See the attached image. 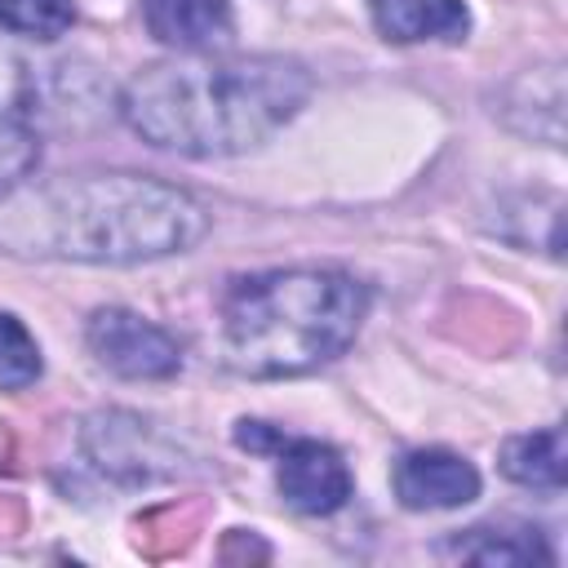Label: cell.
Returning a JSON list of instances; mask_svg holds the SVG:
<instances>
[{
    "mask_svg": "<svg viewBox=\"0 0 568 568\" xmlns=\"http://www.w3.org/2000/svg\"><path fill=\"white\" fill-rule=\"evenodd\" d=\"M204 231L195 195L142 173H62L0 195V248L22 257L129 266L186 253Z\"/></svg>",
    "mask_w": 568,
    "mask_h": 568,
    "instance_id": "6da1fadb",
    "label": "cell"
},
{
    "mask_svg": "<svg viewBox=\"0 0 568 568\" xmlns=\"http://www.w3.org/2000/svg\"><path fill=\"white\" fill-rule=\"evenodd\" d=\"M311 98V71L297 58L186 53L138 71L120 89L124 124L178 155H240L280 133Z\"/></svg>",
    "mask_w": 568,
    "mask_h": 568,
    "instance_id": "7a4b0ae2",
    "label": "cell"
},
{
    "mask_svg": "<svg viewBox=\"0 0 568 568\" xmlns=\"http://www.w3.org/2000/svg\"><path fill=\"white\" fill-rule=\"evenodd\" d=\"M364 315L368 288L346 271H257L222 293V359L240 377H302L337 359Z\"/></svg>",
    "mask_w": 568,
    "mask_h": 568,
    "instance_id": "3957f363",
    "label": "cell"
},
{
    "mask_svg": "<svg viewBox=\"0 0 568 568\" xmlns=\"http://www.w3.org/2000/svg\"><path fill=\"white\" fill-rule=\"evenodd\" d=\"M93 359L124 382H160L182 368V346L151 320L129 306H102L84 324Z\"/></svg>",
    "mask_w": 568,
    "mask_h": 568,
    "instance_id": "277c9868",
    "label": "cell"
},
{
    "mask_svg": "<svg viewBox=\"0 0 568 568\" xmlns=\"http://www.w3.org/2000/svg\"><path fill=\"white\" fill-rule=\"evenodd\" d=\"M84 453L102 475H115L124 484H146L160 475H173V448L164 435L133 417V413H98L84 422Z\"/></svg>",
    "mask_w": 568,
    "mask_h": 568,
    "instance_id": "5b68a950",
    "label": "cell"
},
{
    "mask_svg": "<svg viewBox=\"0 0 568 568\" xmlns=\"http://www.w3.org/2000/svg\"><path fill=\"white\" fill-rule=\"evenodd\" d=\"M280 466H275V484L280 497L297 510V515H333L351 501V466L342 462V453L324 439H288L275 448Z\"/></svg>",
    "mask_w": 568,
    "mask_h": 568,
    "instance_id": "8992f818",
    "label": "cell"
},
{
    "mask_svg": "<svg viewBox=\"0 0 568 568\" xmlns=\"http://www.w3.org/2000/svg\"><path fill=\"white\" fill-rule=\"evenodd\" d=\"M395 497L408 510H453L479 497V470L448 448H413L395 462Z\"/></svg>",
    "mask_w": 568,
    "mask_h": 568,
    "instance_id": "52a82bcc",
    "label": "cell"
},
{
    "mask_svg": "<svg viewBox=\"0 0 568 568\" xmlns=\"http://www.w3.org/2000/svg\"><path fill=\"white\" fill-rule=\"evenodd\" d=\"M142 22L178 53H213L235 36L231 0H142Z\"/></svg>",
    "mask_w": 568,
    "mask_h": 568,
    "instance_id": "ba28073f",
    "label": "cell"
},
{
    "mask_svg": "<svg viewBox=\"0 0 568 568\" xmlns=\"http://www.w3.org/2000/svg\"><path fill=\"white\" fill-rule=\"evenodd\" d=\"M373 27L395 44L417 40H462L470 31V13L462 0H368Z\"/></svg>",
    "mask_w": 568,
    "mask_h": 568,
    "instance_id": "9c48e42d",
    "label": "cell"
},
{
    "mask_svg": "<svg viewBox=\"0 0 568 568\" xmlns=\"http://www.w3.org/2000/svg\"><path fill=\"white\" fill-rule=\"evenodd\" d=\"M501 475L519 488H537V493H559L564 488V430L546 426V430H528L501 444Z\"/></svg>",
    "mask_w": 568,
    "mask_h": 568,
    "instance_id": "30bf717a",
    "label": "cell"
},
{
    "mask_svg": "<svg viewBox=\"0 0 568 568\" xmlns=\"http://www.w3.org/2000/svg\"><path fill=\"white\" fill-rule=\"evenodd\" d=\"M448 555H462L475 564H528V559L550 564L555 559V550L541 541L537 528H497V524H475L457 532L448 541Z\"/></svg>",
    "mask_w": 568,
    "mask_h": 568,
    "instance_id": "8fae6325",
    "label": "cell"
},
{
    "mask_svg": "<svg viewBox=\"0 0 568 568\" xmlns=\"http://www.w3.org/2000/svg\"><path fill=\"white\" fill-rule=\"evenodd\" d=\"M75 22L71 0H0V31L27 40H58Z\"/></svg>",
    "mask_w": 568,
    "mask_h": 568,
    "instance_id": "7c38bea8",
    "label": "cell"
},
{
    "mask_svg": "<svg viewBox=\"0 0 568 568\" xmlns=\"http://www.w3.org/2000/svg\"><path fill=\"white\" fill-rule=\"evenodd\" d=\"M44 359L36 337L27 333V324L9 311H0V390H22L31 382H40Z\"/></svg>",
    "mask_w": 568,
    "mask_h": 568,
    "instance_id": "4fadbf2b",
    "label": "cell"
},
{
    "mask_svg": "<svg viewBox=\"0 0 568 568\" xmlns=\"http://www.w3.org/2000/svg\"><path fill=\"white\" fill-rule=\"evenodd\" d=\"M40 160V142L36 133L13 115V111H0V191L18 186Z\"/></svg>",
    "mask_w": 568,
    "mask_h": 568,
    "instance_id": "5bb4252c",
    "label": "cell"
},
{
    "mask_svg": "<svg viewBox=\"0 0 568 568\" xmlns=\"http://www.w3.org/2000/svg\"><path fill=\"white\" fill-rule=\"evenodd\" d=\"M235 444L248 448V453H275L284 444V430L280 426H266V422H240L235 426Z\"/></svg>",
    "mask_w": 568,
    "mask_h": 568,
    "instance_id": "9a60e30c",
    "label": "cell"
},
{
    "mask_svg": "<svg viewBox=\"0 0 568 568\" xmlns=\"http://www.w3.org/2000/svg\"><path fill=\"white\" fill-rule=\"evenodd\" d=\"M9 58H0V67H4ZM22 71V67H18ZM18 71H0V111H13V106H4V102H13L18 93H22V84H18Z\"/></svg>",
    "mask_w": 568,
    "mask_h": 568,
    "instance_id": "2e32d148",
    "label": "cell"
}]
</instances>
